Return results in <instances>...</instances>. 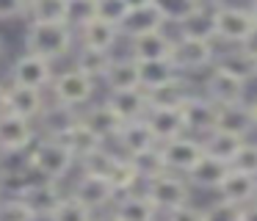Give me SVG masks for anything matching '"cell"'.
<instances>
[{"label":"cell","mask_w":257,"mask_h":221,"mask_svg":"<svg viewBox=\"0 0 257 221\" xmlns=\"http://www.w3.org/2000/svg\"><path fill=\"white\" fill-rule=\"evenodd\" d=\"M25 160H28L31 171L36 177L53 180V182H61L78 166V158L61 138H47V136L36 138V144L25 152Z\"/></svg>","instance_id":"6da1fadb"},{"label":"cell","mask_w":257,"mask_h":221,"mask_svg":"<svg viewBox=\"0 0 257 221\" xmlns=\"http://www.w3.org/2000/svg\"><path fill=\"white\" fill-rule=\"evenodd\" d=\"M75 31L69 22H28L25 31V50L42 55L47 61H61L72 53L75 47Z\"/></svg>","instance_id":"7a4b0ae2"},{"label":"cell","mask_w":257,"mask_h":221,"mask_svg":"<svg viewBox=\"0 0 257 221\" xmlns=\"http://www.w3.org/2000/svg\"><path fill=\"white\" fill-rule=\"evenodd\" d=\"M191 188H194V185L188 182V177L177 174V171H169V169L141 182V191L152 199V204H155L161 213H166V210H174V207H180V204L191 202Z\"/></svg>","instance_id":"3957f363"},{"label":"cell","mask_w":257,"mask_h":221,"mask_svg":"<svg viewBox=\"0 0 257 221\" xmlns=\"http://www.w3.org/2000/svg\"><path fill=\"white\" fill-rule=\"evenodd\" d=\"M180 75H196V72H207L216 64V42L210 39H194V36H174L172 55Z\"/></svg>","instance_id":"277c9868"},{"label":"cell","mask_w":257,"mask_h":221,"mask_svg":"<svg viewBox=\"0 0 257 221\" xmlns=\"http://www.w3.org/2000/svg\"><path fill=\"white\" fill-rule=\"evenodd\" d=\"M94 91H97V80L89 77L86 72H80L78 66L58 72L50 83V97L56 99V102L78 108V111H83L86 105L94 99Z\"/></svg>","instance_id":"5b68a950"},{"label":"cell","mask_w":257,"mask_h":221,"mask_svg":"<svg viewBox=\"0 0 257 221\" xmlns=\"http://www.w3.org/2000/svg\"><path fill=\"white\" fill-rule=\"evenodd\" d=\"M213 20H216V42H227L229 47H238L257 25L249 6L238 3H216Z\"/></svg>","instance_id":"8992f818"},{"label":"cell","mask_w":257,"mask_h":221,"mask_svg":"<svg viewBox=\"0 0 257 221\" xmlns=\"http://www.w3.org/2000/svg\"><path fill=\"white\" fill-rule=\"evenodd\" d=\"M39 138L36 122L12 111L0 114V155H25Z\"/></svg>","instance_id":"52a82bcc"},{"label":"cell","mask_w":257,"mask_h":221,"mask_svg":"<svg viewBox=\"0 0 257 221\" xmlns=\"http://www.w3.org/2000/svg\"><path fill=\"white\" fill-rule=\"evenodd\" d=\"M75 199L86 204L91 213H102V210H111L113 202L119 199V191L113 188V182L102 174H89V171H80V177L72 182L69 188Z\"/></svg>","instance_id":"ba28073f"},{"label":"cell","mask_w":257,"mask_h":221,"mask_svg":"<svg viewBox=\"0 0 257 221\" xmlns=\"http://www.w3.org/2000/svg\"><path fill=\"white\" fill-rule=\"evenodd\" d=\"M161 155H163V163H166L169 171H177V174H191L196 163L205 158V144H202L199 136H177L172 141H163L161 144Z\"/></svg>","instance_id":"9c48e42d"},{"label":"cell","mask_w":257,"mask_h":221,"mask_svg":"<svg viewBox=\"0 0 257 221\" xmlns=\"http://www.w3.org/2000/svg\"><path fill=\"white\" fill-rule=\"evenodd\" d=\"M205 97H210L216 105H229V102H240L246 99V91H249V83L240 80L238 75L227 72L224 66L213 64L210 69L205 72V80H202L199 88Z\"/></svg>","instance_id":"30bf717a"},{"label":"cell","mask_w":257,"mask_h":221,"mask_svg":"<svg viewBox=\"0 0 257 221\" xmlns=\"http://www.w3.org/2000/svg\"><path fill=\"white\" fill-rule=\"evenodd\" d=\"M9 77H12V83H17V86H31V88H42V91H45V88H50L56 72H53V61L25 50V53H20L17 58H14L12 69H9Z\"/></svg>","instance_id":"8fae6325"},{"label":"cell","mask_w":257,"mask_h":221,"mask_svg":"<svg viewBox=\"0 0 257 221\" xmlns=\"http://www.w3.org/2000/svg\"><path fill=\"white\" fill-rule=\"evenodd\" d=\"M111 144L122 155H127V158H136V155H144V152H150V149L161 147V141H158V136L152 133V127L147 125V119L124 122V127L119 130V136L113 138Z\"/></svg>","instance_id":"7c38bea8"},{"label":"cell","mask_w":257,"mask_h":221,"mask_svg":"<svg viewBox=\"0 0 257 221\" xmlns=\"http://www.w3.org/2000/svg\"><path fill=\"white\" fill-rule=\"evenodd\" d=\"M213 130H224V133H235L240 138H251V133L257 130V116L251 102L240 99V102H229V105H218L216 114V127Z\"/></svg>","instance_id":"4fadbf2b"},{"label":"cell","mask_w":257,"mask_h":221,"mask_svg":"<svg viewBox=\"0 0 257 221\" xmlns=\"http://www.w3.org/2000/svg\"><path fill=\"white\" fill-rule=\"evenodd\" d=\"M20 196H23L25 202L31 204V210L36 213V218H39V221H47L53 213H56V207L61 204V199L67 196V193L61 191V185H58V182L36 177V180L31 182V185L25 188Z\"/></svg>","instance_id":"5bb4252c"},{"label":"cell","mask_w":257,"mask_h":221,"mask_svg":"<svg viewBox=\"0 0 257 221\" xmlns=\"http://www.w3.org/2000/svg\"><path fill=\"white\" fill-rule=\"evenodd\" d=\"M78 122H80L78 108H69V105H61L53 99V102L45 105V111L36 119V130H39V136L47 138H64Z\"/></svg>","instance_id":"9a60e30c"},{"label":"cell","mask_w":257,"mask_h":221,"mask_svg":"<svg viewBox=\"0 0 257 221\" xmlns=\"http://www.w3.org/2000/svg\"><path fill=\"white\" fill-rule=\"evenodd\" d=\"M172 44L174 36L166 28H158V31L141 33V36L127 39V53L136 61H155V58H169L172 55Z\"/></svg>","instance_id":"2e32d148"},{"label":"cell","mask_w":257,"mask_h":221,"mask_svg":"<svg viewBox=\"0 0 257 221\" xmlns=\"http://www.w3.org/2000/svg\"><path fill=\"white\" fill-rule=\"evenodd\" d=\"M199 88L191 83L188 75H177L169 83L158 88H150L147 91V99H150V108H183Z\"/></svg>","instance_id":"e0dca14e"},{"label":"cell","mask_w":257,"mask_h":221,"mask_svg":"<svg viewBox=\"0 0 257 221\" xmlns=\"http://www.w3.org/2000/svg\"><path fill=\"white\" fill-rule=\"evenodd\" d=\"M216 114L218 105L210 97H205L202 91H196L188 102L183 105V116H185V127H188L191 136H207V133L216 127Z\"/></svg>","instance_id":"ac0fdd59"},{"label":"cell","mask_w":257,"mask_h":221,"mask_svg":"<svg viewBox=\"0 0 257 221\" xmlns=\"http://www.w3.org/2000/svg\"><path fill=\"white\" fill-rule=\"evenodd\" d=\"M111 213L119 221H161V210L152 204V199L144 191H127L119 193Z\"/></svg>","instance_id":"d6986e66"},{"label":"cell","mask_w":257,"mask_h":221,"mask_svg":"<svg viewBox=\"0 0 257 221\" xmlns=\"http://www.w3.org/2000/svg\"><path fill=\"white\" fill-rule=\"evenodd\" d=\"M80 119H83L94 133H100L108 144H111L113 138L119 136V130L124 127V119L105 102V99H102V102H94V105L89 102L83 111H80Z\"/></svg>","instance_id":"ffe728a7"},{"label":"cell","mask_w":257,"mask_h":221,"mask_svg":"<svg viewBox=\"0 0 257 221\" xmlns=\"http://www.w3.org/2000/svg\"><path fill=\"white\" fill-rule=\"evenodd\" d=\"M47 99H45V91L42 88H31V86H17L12 83L9 86V94H6V111L17 116H25V119L36 122L39 114L45 111Z\"/></svg>","instance_id":"44dd1931"},{"label":"cell","mask_w":257,"mask_h":221,"mask_svg":"<svg viewBox=\"0 0 257 221\" xmlns=\"http://www.w3.org/2000/svg\"><path fill=\"white\" fill-rule=\"evenodd\" d=\"M144 119H147V125L152 127V133L158 136V141H161V144L188 133L183 108H150Z\"/></svg>","instance_id":"7402d4cb"},{"label":"cell","mask_w":257,"mask_h":221,"mask_svg":"<svg viewBox=\"0 0 257 221\" xmlns=\"http://www.w3.org/2000/svg\"><path fill=\"white\" fill-rule=\"evenodd\" d=\"M218 196L227 199L232 204H249L257 199V177L254 174H246V171H238V169H229V174L224 177V182L218 185Z\"/></svg>","instance_id":"603a6c76"},{"label":"cell","mask_w":257,"mask_h":221,"mask_svg":"<svg viewBox=\"0 0 257 221\" xmlns=\"http://www.w3.org/2000/svg\"><path fill=\"white\" fill-rule=\"evenodd\" d=\"M108 91H122V88H141V75H139V61L133 55H113L105 77H102Z\"/></svg>","instance_id":"cb8c5ba5"},{"label":"cell","mask_w":257,"mask_h":221,"mask_svg":"<svg viewBox=\"0 0 257 221\" xmlns=\"http://www.w3.org/2000/svg\"><path fill=\"white\" fill-rule=\"evenodd\" d=\"M105 102L122 116L124 122L133 119H144L147 111H150V99H147L144 88H122V91H108Z\"/></svg>","instance_id":"d4e9b609"},{"label":"cell","mask_w":257,"mask_h":221,"mask_svg":"<svg viewBox=\"0 0 257 221\" xmlns=\"http://www.w3.org/2000/svg\"><path fill=\"white\" fill-rule=\"evenodd\" d=\"M229 169L232 166L227 163V160L221 158H213V155L205 152V158L199 160V163L191 169L188 174V182L194 188H205V191H218V185L224 182V177L229 174Z\"/></svg>","instance_id":"484cf974"},{"label":"cell","mask_w":257,"mask_h":221,"mask_svg":"<svg viewBox=\"0 0 257 221\" xmlns=\"http://www.w3.org/2000/svg\"><path fill=\"white\" fill-rule=\"evenodd\" d=\"M78 39L80 44H86V47H97V50H108V53H113L119 44V39H122V28L119 25H111V22H102V20H91L86 22L83 28H78Z\"/></svg>","instance_id":"4316f807"},{"label":"cell","mask_w":257,"mask_h":221,"mask_svg":"<svg viewBox=\"0 0 257 221\" xmlns=\"http://www.w3.org/2000/svg\"><path fill=\"white\" fill-rule=\"evenodd\" d=\"M216 3H199L185 20L177 22L180 36H194V39H210L216 42V20H213Z\"/></svg>","instance_id":"83f0119b"},{"label":"cell","mask_w":257,"mask_h":221,"mask_svg":"<svg viewBox=\"0 0 257 221\" xmlns=\"http://www.w3.org/2000/svg\"><path fill=\"white\" fill-rule=\"evenodd\" d=\"M166 25L169 22L163 17V11L152 3V6H144V9H130L127 20L122 22V36L133 39V36H141V33L158 31V28H166Z\"/></svg>","instance_id":"f1b7e54d"},{"label":"cell","mask_w":257,"mask_h":221,"mask_svg":"<svg viewBox=\"0 0 257 221\" xmlns=\"http://www.w3.org/2000/svg\"><path fill=\"white\" fill-rule=\"evenodd\" d=\"M61 141L67 144L69 149H72V155L78 158V163H80L83 158H89V155H94L97 149H102V147L108 144L105 138H102L100 133H94V130H91V127L86 125L83 119H80L78 125H75L72 130H69L67 136L61 138Z\"/></svg>","instance_id":"f546056e"},{"label":"cell","mask_w":257,"mask_h":221,"mask_svg":"<svg viewBox=\"0 0 257 221\" xmlns=\"http://www.w3.org/2000/svg\"><path fill=\"white\" fill-rule=\"evenodd\" d=\"M139 75H141V88L150 91L163 83H169L172 77H177V66L172 58H155V61H139Z\"/></svg>","instance_id":"4dcf8cb0"},{"label":"cell","mask_w":257,"mask_h":221,"mask_svg":"<svg viewBox=\"0 0 257 221\" xmlns=\"http://www.w3.org/2000/svg\"><path fill=\"white\" fill-rule=\"evenodd\" d=\"M111 61H113V53L97 50V47H86V44H80L78 53H75V66H78L80 72H86L89 77H94V80H102V77H105Z\"/></svg>","instance_id":"1f68e13d"},{"label":"cell","mask_w":257,"mask_h":221,"mask_svg":"<svg viewBox=\"0 0 257 221\" xmlns=\"http://www.w3.org/2000/svg\"><path fill=\"white\" fill-rule=\"evenodd\" d=\"M216 64L224 66L227 72H232V75H238L240 80H246V83L257 77V58L249 55L243 47H229L224 55L216 58Z\"/></svg>","instance_id":"d6a6232c"},{"label":"cell","mask_w":257,"mask_h":221,"mask_svg":"<svg viewBox=\"0 0 257 221\" xmlns=\"http://www.w3.org/2000/svg\"><path fill=\"white\" fill-rule=\"evenodd\" d=\"M246 138L235 136V133H224V130H210L207 136H202V144H205V152L213 155V158H221V160H232L238 147L243 144Z\"/></svg>","instance_id":"836d02e7"},{"label":"cell","mask_w":257,"mask_h":221,"mask_svg":"<svg viewBox=\"0 0 257 221\" xmlns=\"http://www.w3.org/2000/svg\"><path fill=\"white\" fill-rule=\"evenodd\" d=\"M72 0H31L28 22H69Z\"/></svg>","instance_id":"e575fe53"},{"label":"cell","mask_w":257,"mask_h":221,"mask_svg":"<svg viewBox=\"0 0 257 221\" xmlns=\"http://www.w3.org/2000/svg\"><path fill=\"white\" fill-rule=\"evenodd\" d=\"M108 180L113 182V188H116L119 193L136 191V188L141 185V174H139V169H136L133 158H127V155H119L116 158L113 169L108 171Z\"/></svg>","instance_id":"d590c367"},{"label":"cell","mask_w":257,"mask_h":221,"mask_svg":"<svg viewBox=\"0 0 257 221\" xmlns=\"http://www.w3.org/2000/svg\"><path fill=\"white\" fill-rule=\"evenodd\" d=\"M0 221H39V218H36V213L23 196L6 193L0 199Z\"/></svg>","instance_id":"8d00e7d4"},{"label":"cell","mask_w":257,"mask_h":221,"mask_svg":"<svg viewBox=\"0 0 257 221\" xmlns=\"http://www.w3.org/2000/svg\"><path fill=\"white\" fill-rule=\"evenodd\" d=\"M91 218H94V213H91L80 199H75L72 193L67 191V196L61 199V204H58L56 213L47 221H91Z\"/></svg>","instance_id":"74e56055"},{"label":"cell","mask_w":257,"mask_h":221,"mask_svg":"<svg viewBox=\"0 0 257 221\" xmlns=\"http://www.w3.org/2000/svg\"><path fill=\"white\" fill-rule=\"evenodd\" d=\"M127 14H130L127 0H94V17L102 22H111V25L122 28Z\"/></svg>","instance_id":"f35d334b"},{"label":"cell","mask_w":257,"mask_h":221,"mask_svg":"<svg viewBox=\"0 0 257 221\" xmlns=\"http://www.w3.org/2000/svg\"><path fill=\"white\" fill-rule=\"evenodd\" d=\"M133 163H136V169H139V174H141V182L150 180V177H155V174H161V171H166L161 147L150 149V152H144V155H136Z\"/></svg>","instance_id":"ab89813d"},{"label":"cell","mask_w":257,"mask_h":221,"mask_svg":"<svg viewBox=\"0 0 257 221\" xmlns=\"http://www.w3.org/2000/svg\"><path fill=\"white\" fill-rule=\"evenodd\" d=\"M229 166H232V169H238V171H246V174H254L257 177V141L246 138V141L238 147L235 158L229 160Z\"/></svg>","instance_id":"60d3db41"},{"label":"cell","mask_w":257,"mask_h":221,"mask_svg":"<svg viewBox=\"0 0 257 221\" xmlns=\"http://www.w3.org/2000/svg\"><path fill=\"white\" fill-rule=\"evenodd\" d=\"M205 221H240V204H232L218 196L205 207Z\"/></svg>","instance_id":"b9f144b4"},{"label":"cell","mask_w":257,"mask_h":221,"mask_svg":"<svg viewBox=\"0 0 257 221\" xmlns=\"http://www.w3.org/2000/svg\"><path fill=\"white\" fill-rule=\"evenodd\" d=\"M155 6L163 11L166 22H174V25L196 9V3H191V0H155Z\"/></svg>","instance_id":"7bdbcfd3"},{"label":"cell","mask_w":257,"mask_h":221,"mask_svg":"<svg viewBox=\"0 0 257 221\" xmlns=\"http://www.w3.org/2000/svg\"><path fill=\"white\" fill-rule=\"evenodd\" d=\"M161 221H205V207H196L194 202H185L174 210L161 213Z\"/></svg>","instance_id":"ee69618b"},{"label":"cell","mask_w":257,"mask_h":221,"mask_svg":"<svg viewBox=\"0 0 257 221\" xmlns=\"http://www.w3.org/2000/svg\"><path fill=\"white\" fill-rule=\"evenodd\" d=\"M91 20H94V0H72V6H69V25L78 31V28H83Z\"/></svg>","instance_id":"f6af8a7d"},{"label":"cell","mask_w":257,"mask_h":221,"mask_svg":"<svg viewBox=\"0 0 257 221\" xmlns=\"http://www.w3.org/2000/svg\"><path fill=\"white\" fill-rule=\"evenodd\" d=\"M28 6L31 0H0V22L28 17Z\"/></svg>","instance_id":"bcb514c9"},{"label":"cell","mask_w":257,"mask_h":221,"mask_svg":"<svg viewBox=\"0 0 257 221\" xmlns=\"http://www.w3.org/2000/svg\"><path fill=\"white\" fill-rule=\"evenodd\" d=\"M238 47H243V50H246V53H249V55H254V58H257V25L251 28V33H249V36H246L243 42L238 44Z\"/></svg>","instance_id":"7dc6e473"},{"label":"cell","mask_w":257,"mask_h":221,"mask_svg":"<svg viewBox=\"0 0 257 221\" xmlns=\"http://www.w3.org/2000/svg\"><path fill=\"white\" fill-rule=\"evenodd\" d=\"M240 221H257V199L240 207Z\"/></svg>","instance_id":"c3c4849f"},{"label":"cell","mask_w":257,"mask_h":221,"mask_svg":"<svg viewBox=\"0 0 257 221\" xmlns=\"http://www.w3.org/2000/svg\"><path fill=\"white\" fill-rule=\"evenodd\" d=\"M155 0H127L130 9H144V6H152Z\"/></svg>","instance_id":"681fc988"},{"label":"cell","mask_w":257,"mask_h":221,"mask_svg":"<svg viewBox=\"0 0 257 221\" xmlns=\"http://www.w3.org/2000/svg\"><path fill=\"white\" fill-rule=\"evenodd\" d=\"M6 94H9V86H3V83H0V114L6 111Z\"/></svg>","instance_id":"f907efd6"},{"label":"cell","mask_w":257,"mask_h":221,"mask_svg":"<svg viewBox=\"0 0 257 221\" xmlns=\"http://www.w3.org/2000/svg\"><path fill=\"white\" fill-rule=\"evenodd\" d=\"M91 221H119V218H116V215L111 213V210H108L105 215H97V213H94V218H91Z\"/></svg>","instance_id":"816d5d0a"},{"label":"cell","mask_w":257,"mask_h":221,"mask_svg":"<svg viewBox=\"0 0 257 221\" xmlns=\"http://www.w3.org/2000/svg\"><path fill=\"white\" fill-rule=\"evenodd\" d=\"M249 9H251V17H254V22H257V0H251Z\"/></svg>","instance_id":"f5cc1de1"},{"label":"cell","mask_w":257,"mask_h":221,"mask_svg":"<svg viewBox=\"0 0 257 221\" xmlns=\"http://www.w3.org/2000/svg\"><path fill=\"white\" fill-rule=\"evenodd\" d=\"M191 3H196V6H199V3H210V0H191Z\"/></svg>","instance_id":"db71d44e"},{"label":"cell","mask_w":257,"mask_h":221,"mask_svg":"<svg viewBox=\"0 0 257 221\" xmlns=\"http://www.w3.org/2000/svg\"><path fill=\"white\" fill-rule=\"evenodd\" d=\"M251 108H254V116H257V99H254V102H251Z\"/></svg>","instance_id":"11a10c76"},{"label":"cell","mask_w":257,"mask_h":221,"mask_svg":"<svg viewBox=\"0 0 257 221\" xmlns=\"http://www.w3.org/2000/svg\"><path fill=\"white\" fill-rule=\"evenodd\" d=\"M3 196H6V191H3V185H0V199H3Z\"/></svg>","instance_id":"9f6ffc18"},{"label":"cell","mask_w":257,"mask_h":221,"mask_svg":"<svg viewBox=\"0 0 257 221\" xmlns=\"http://www.w3.org/2000/svg\"><path fill=\"white\" fill-rule=\"evenodd\" d=\"M0 55H3V39H0Z\"/></svg>","instance_id":"6f0895ef"},{"label":"cell","mask_w":257,"mask_h":221,"mask_svg":"<svg viewBox=\"0 0 257 221\" xmlns=\"http://www.w3.org/2000/svg\"><path fill=\"white\" fill-rule=\"evenodd\" d=\"M210 3H227V0H210Z\"/></svg>","instance_id":"680465c9"}]
</instances>
